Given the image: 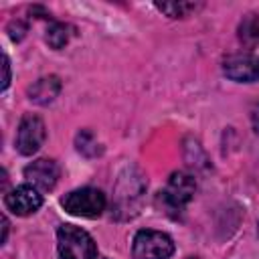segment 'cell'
<instances>
[{
	"instance_id": "cell-1",
	"label": "cell",
	"mask_w": 259,
	"mask_h": 259,
	"mask_svg": "<svg viewBox=\"0 0 259 259\" xmlns=\"http://www.w3.org/2000/svg\"><path fill=\"white\" fill-rule=\"evenodd\" d=\"M146 192V180L138 168L127 166L115 184L113 190V214L117 219H132L138 214L142 206V198Z\"/></svg>"
},
{
	"instance_id": "cell-2",
	"label": "cell",
	"mask_w": 259,
	"mask_h": 259,
	"mask_svg": "<svg viewBox=\"0 0 259 259\" xmlns=\"http://www.w3.org/2000/svg\"><path fill=\"white\" fill-rule=\"evenodd\" d=\"M57 249L61 259H95L97 257V247L91 235L75 225L59 227Z\"/></svg>"
},
{
	"instance_id": "cell-3",
	"label": "cell",
	"mask_w": 259,
	"mask_h": 259,
	"mask_svg": "<svg viewBox=\"0 0 259 259\" xmlns=\"http://www.w3.org/2000/svg\"><path fill=\"white\" fill-rule=\"evenodd\" d=\"M194 190H196V182H194V178L190 174L174 172L168 178L166 188L160 192V200H162L164 210L168 214H172V217H178L184 210V206L192 200Z\"/></svg>"
},
{
	"instance_id": "cell-4",
	"label": "cell",
	"mask_w": 259,
	"mask_h": 259,
	"mask_svg": "<svg viewBox=\"0 0 259 259\" xmlns=\"http://www.w3.org/2000/svg\"><path fill=\"white\" fill-rule=\"evenodd\" d=\"M63 208L73 217L97 219L105 210V194L97 188H77L61 198Z\"/></svg>"
},
{
	"instance_id": "cell-5",
	"label": "cell",
	"mask_w": 259,
	"mask_h": 259,
	"mask_svg": "<svg viewBox=\"0 0 259 259\" xmlns=\"http://www.w3.org/2000/svg\"><path fill=\"white\" fill-rule=\"evenodd\" d=\"M174 253V243L166 233L160 231H138L132 245L134 259H168Z\"/></svg>"
},
{
	"instance_id": "cell-6",
	"label": "cell",
	"mask_w": 259,
	"mask_h": 259,
	"mask_svg": "<svg viewBox=\"0 0 259 259\" xmlns=\"http://www.w3.org/2000/svg\"><path fill=\"white\" fill-rule=\"evenodd\" d=\"M45 138H47V130H45L42 119L38 115L26 113L20 119L18 130H16V150L22 156H30V154L38 152Z\"/></svg>"
},
{
	"instance_id": "cell-7",
	"label": "cell",
	"mask_w": 259,
	"mask_h": 259,
	"mask_svg": "<svg viewBox=\"0 0 259 259\" xmlns=\"http://www.w3.org/2000/svg\"><path fill=\"white\" fill-rule=\"evenodd\" d=\"M223 71L229 79L239 83L259 81V55H251V53L231 55L223 61Z\"/></svg>"
},
{
	"instance_id": "cell-8",
	"label": "cell",
	"mask_w": 259,
	"mask_h": 259,
	"mask_svg": "<svg viewBox=\"0 0 259 259\" xmlns=\"http://www.w3.org/2000/svg\"><path fill=\"white\" fill-rule=\"evenodd\" d=\"M4 202H6V208L18 217H28L32 212H36L42 204V196L38 194V190L30 184H22V186H16L14 190H10L6 196H4Z\"/></svg>"
},
{
	"instance_id": "cell-9",
	"label": "cell",
	"mask_w": 259,
	"mask_h": 259,
	"mask_svg": "<svg viewBox=\"0 0 259 259\" xmlns=\"http://www.w3.org/2000/svg\"><path fill=\"white\" fill-rule=\"evenodd\" d=\"M24 178L36 190H51V188H55V184L59 180V166L55 160L38 158L24 168Z\"/></svg>"
},
{
	"instance_id": "cell-10",
	"label": "cell",
	"mask_w": 259,
	"mask_h": 259,
	"mask_svg": "<svg viewBox=\"0 0 259 259\" xmlns=\"http://www.w3.org/2000/svg\"><path fill=\"white\" fill-rule=\"evenodd\" d=\"M59 91H61V81L57 75L40 77L38 81H34L28 87V99L38 103V105H47L59 95Z\"/></svg>"
},
{
	"instance_id": "cell-11",
	"label": "cell",
	"mask_w": 259,
	"mask_h": 259,
	"mask_svg": "<svg viewBox=\"0 0 259 259\" xmlns=\"http://www.w3.org/2000/svg\"><path fill=\"white\" fill-rule=\"evenodd\" d=\"M239 38L249 47H257L259 45V14H249V16H245L241 20Z\"/></svg>"
},
{
	"instance_id": "cell-12",
	"label": "cell",
	"mask_w": 259,
	"mask_h": 259,
	"mask_svg": "<svg viewBox=\"0 0 259 259\" xmlns=\"http://www.w3.org/2000/svg\"><path fill=\"white\" fill-rule=\"evenodd\" d=\"M73 36V28L69 26V24H65V22H53L49 28H47V42H49V47H53V49H63L67 42H69V38Z\"/></svg>"
},
{
	"instance_id": "cell-13",
	"label": "cell",
	"mask_w": 259,
	"mask_h": 259,
	"mask_svg": "<svg viewBox=\"0 0 259 259\" xmlns=\"http://www.w3.org/2000/svg\"><path fill=\"white\" fill-rule=\"evenodd\" d=\"M156 8L164 14H168L170 18H182L188 12L196 10L198 4H194V2H156Z\"/></svg>"
},
{
	"instance_id": "cell-14",
	"label": "cell",
	"mask_w": 259,
	"mask_h": 259,
	"mask_svg": "<svg viewBox=\"0 0 259 259\" xmlns=\"http://www.w3.org/2000/svg\"><path fill=\"white\" fill-rule=\"evenodd\" d=\"M75 144H77V150L81 152V154H85V156H97V154H101V148H99V144H97V140L93 138V134L89 132V130H81L79 134H77V140H75Z\"/></svg>"
},
{
	"instance_id": "cell-15",
	"label": "cell",
	"mask_w": 259,
	"mask_h": 259,
	"mask_svg": "<svg viewBox=\"0 0 259 259\" xmlns=\"http://www.w3.org/2000/svg\"><path fill=\"white\" fill-rule=\"evenodd\" d=\"M8 32H10V38H12V40H20V38L24 36V32H26V26H24L20 20H16V22L12 20L10 26H8Z\"/></svg>"
},
{
	"instance_id": "cell-16",
	"label": "cell",
	"mask_w": 259,
	"mask_h": 259,
	"mask_svg": "<svg viewBox=\"0 0 259 259\" xmlns=\"http://www.w3.org/2000/svg\"><path fill=\"white\" fill-rule=\"evenodd\" d=\"M2 69H4V79H2V89H6L10 85V63H8V57L4 55L2 57Z\"/></svg>"
},
{
	"instance_id": "cell-17",
	"label": "cell",
	"mask_w": 259,
	"mask_h": 259,
	"mask_svg": "<svg viewBox=\"0 0 259 259\" xmlns=\"http://www.w3.org/2000/svg\"><path fill=\"white\" fill-rule=\"evenodd\" d=\"M251 119H253V127L259 132V103L253 107V113H251Z\"/></svg>"
},
{
	"instance_id": "cell-18",
	"label": "cell",
	"mask_w": 259,
	"mask_h": 259,
	"mask_svg": "<svg viewBox=\"0 0 259 259\" xmlns=\"http://www.w3.org/2000/svg\"><path fill=\"white\" fill-rule=\"evenodd\" d=\"M6 237H8V219L2 217V243H6Z\"/></svg>"
},
{
	"instance_id": "cell-19",
	"label": "cell",
	"mask_w": 259,
	"mask_h": 259,
	"mask_svg": "<svg viewBox=\"0 0 259 259\" xmlns=\"http://www.w3.org/2000/svg\"><path fill=\"white\" fill-rule=\"evenodd\" d=\"M257 229H259V227H257Z\"/></svg>"
}]
</instances>
